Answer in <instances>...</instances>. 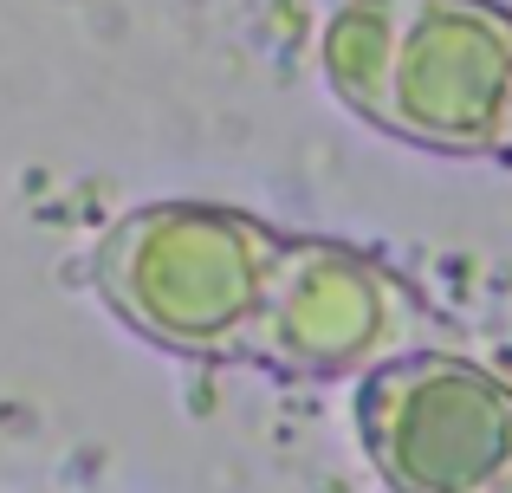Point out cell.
I'll list each match as a JSON object with an SVG mask.
<instances>
[{
	"label": "cell",
	"instance_id": "obj_3",
	"mask_svg": "<svg viewBox=\"0 0 512 493\" xmlns=\"http://www.w3.org/2000/svg\"><path fill=\"white\" fill-rule=\"evenodd\" d=\"M357 435L389 493H480L512 461V390L415 344L357 377Z\"/></svg>",
	"mask_w": 512,
	"mask_h": 493
},
{
	"label": "cell",
	"instance_id": "obj_5",
	"mask_svg": "<svg viewBox=\"0 0 512 493\" xmlns=\"http://www.w3.org/2000/svg\"><path fill=\"white\" fill-rule=\"evenodd\" d=\"M396 20H402V0H344V7L325 20V39H318L325 85L338 91V104L357 111L363 124H370L376 91H383L389 46H396Z\"/></svg>",
	"mask_w": 512,
	"mask_h": 493
},
{
	"label": "cell",
	"instance_id": "obj_6",
	"mask_svg": "<svg viewBox=\"0 0 512 493\" xmlns=\"http://www.w3.org/2000/svg\"><path fill=\"white\" fill-rule=\"evenodd\" d=\"M493 156H506V163H512V104H506V124H500V143H493Z\"/></svg>",
	"mask_w": 512,
	"mask_h": 493
},
{
	"label": "cell",
	"instance_id": "obj_2",
	"mask_svg": "<svg viewBox=\"0 0 512 493\" xmlns=\"http://www.w3.org/2000/svg\"><path fill=\"white\" fill-rule=\"evenodd\" d=\"M415 338H422V305L383 260L344 241L279 234L234 357H253L279 377H363L415 351Z\"/></svg>",
	"mask_w": 512,
	"mask_h": 493
},
{
	"label": "cell",
	"instance_id": "obj_4",
	"mask_svg": "<svg viewBox=\"0 0 512 493\" xmlns=\"http://www.w3.org/2000/svg\"><path fill=\"white\" fill-rule=\"evenodd\" d=\"M512 104V13L500 0H402L370 124L441 156H493Z\"/></svg>",
	"mask_w": 512,
	"mask_h": 493
},
{
	"label": "cell",
	"instance_id": "obj_1",
	"mask_svg": "<svg viewBox=\"0 0 512 493\" xmlns=\"http://www.w3.org/2000/svg\"><path fill=\"white\" fill-rule=\"evenodd\" d=\"M279 234L221 202H143L91 253L98 299L143 344L234 357L260 305Z\"/></svg>",
	"mask_w": 512,
	"mask_h": 493
},
{
	"label": "cell",
	"instance_id": "obj_7",
	"mask_svg": "<svg viewBox=\"0 0 512 493\" xmlns=\"http://www.w3.org/2000/svg\"><path fill=\"white\" fill-rule=\"evenodd\" d=\"M480 493H512V461H506V468H500V474H493V481H487V487H480Z\"/></svg>",
	"mask_w": 512,
	"mask_h": 493
}]
</instances>
